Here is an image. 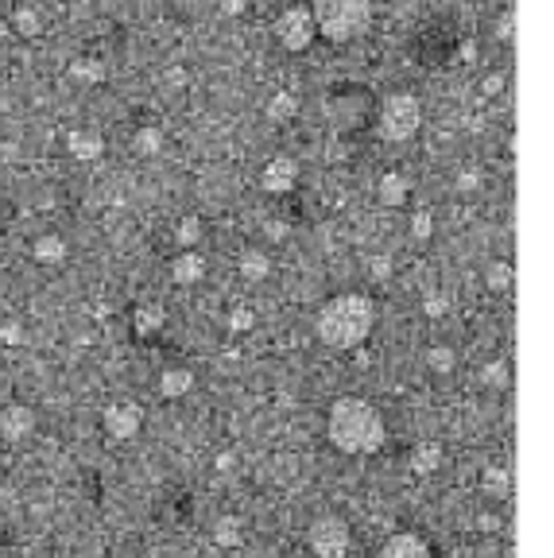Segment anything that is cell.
I'll return each mask as SVG.
<instances>
[{
  "label": "cell",
  "mask_w": 554,
  "mask_h": 558,
  "mask_svg": "<svg viewBox=\"0 0 554 558\" xmlns=\"http://www.w3.org/2000/svg\"><path fill=\"white\" fill-rule=\"evenodd\" d=\"M376 299L364 295V291H341V295L326 299L314 314V334L326 349H337V353H349V349H361L376 330Z\"/></svg>",
  "instance_id": "1"
},
{
  "label": "cell",
  "mask_w": 554,
  "mask_h": 558,
  "mask_svg": "<svg viewBox=\"0 0 554 558\" xmlns=\"http://www.w3.org/2000/svg\"><path fill=\"white\" fill-rule=\"evenodd\" d=\"M326 438L337 453H349V458H369L384 446L388 438V423L380 415V407L369 403L364 395H341L334 400L326 415Z\"/></svg>",
  "instance_id": "2"
},
{
  "label": "cell",
  "mask_w": 554,
  "mask_h": 558,
  "mask_svg": "<svg viewBox=\"0 0 554 558\" xmlns=\"http://www.w3.org/2000/svg\"><path fill=\"white\" fill-rule=\"evenodd\" d=\"M314 31L326 43H353L372 28V0H311Z\"/></svg>",
  "instance_id": "3"
},
{
  "label": "cell",
  "mask_w": 554,
  "mask_h": 558,
  "mask_svg": "<svg viewBox=\"0 0 554 558\" xmlns=\"http://www.w3.org/2000/svg\"><path fill=\"white\" fill-rule=\"evenodd\" d=\"M419 124H422V101H419V93L392 89L380 101V113H376V136H380L384 144H407V140L419 132Z\"/></svg>",
  "instance_id": "4"
},
{
  "label": "cell",
  "mask_w": 554,
  "mask_h": 558,
  "mask_svg": "<svg viewBox=\"0 0 554 558\" xmlns=\"http://www.w3.org/2000/svg\"><path fill=\"white\" fill-rule=\"evenodd\" d=\"M306 546L314 558H345L353 546V528L341 516H318L306 528Z\"/></svg>",
  "instance_id": "5"
},
{
  "label": "cell",
  "mask_w": 554,
  "mask_h": 558,
  "mask_svg": "<svg viewBox=\"0 0 554 558\" xmlns=\"http://www.w3.org/2000/svg\"><path fill=\"white\" fill-rule=\"evenodd\" d=\"M272 35H276V43L283 46V51H291V55L311 51L314 39H318L314 20H311V8H303V4L283 8L279 16H276V23H272Z\"/></svg>",
  "instance_id": "6"
},
{
  "label": "cell",
  "mask_w": 554,
  "mask_h": 558,
  "mask_svg": "<svg viewBox=\"0 0 554 558\" xmlns=\"http://www.w3.org/2000/svg\"><path fill=\"white\" fill-rule=\"evenodd\" d=\"M101 427L113 442H132L140 430H144V407L132 403V400H116V403L105 407Z\"/></svg>",
  "instance_id": "7"
},
{
  "label": "cell",
  "mask_w": 554,
  "mask_h": 558,
  "mask_svg": "<svg viewBox=\"0 0 554 558\" xmlns=\"http://www.w3.org/2000/svg\"><path fill=\"white\" fill-rule=\"evenodd\" d=\"M35 427H39V415H35V407H28V403H8L4 411H0V438H4L8 446L28 442L35 435Z\"/></svg>",
  "instance_id": "8"
},
{
  "label": "cell",
  "mask_w": 554,
  "mask_h": 558,
  "mask_svg": "<svg viewBox=\"0 0 554 558\" xmlns=\"http://www.w3.org/2000/svg\"><path fill=\"white\" fill-rule=\"evenodd\" d=\"M294 182H299V159L287 156V151H279V156H272L264 163L260 171V186L268 194H291Z\"/></svg>",
  "instance_id": "9"
},
{
  "label": "cell",
  "mask_w": 554,
  "mask_h": 558,
  "mask_svg": "<svg viewBox=\"0 0 554 558\" xmlns=\"http://www.w3.org/2000/svg\"><path fill=\"white\" fill-rule=\"evenodd\" d=\"M376 558H434V551L419 531H396V535H388L384 539Z\"/></svg>",
  "instance_id": "10"
},
{
  "label": "cell",
  "mask_w": 554,
  "mask_h": 558,
  "mask_svg": "<svg viewBox=\"0 0 554 558\" xmlns=\"http://www.w3.org/2000/svg\"><path fill=\"white\" fill-rule=\"evenodd\" d=\"M407 198H411L407 174L404 171H384L380 182H376V202H380L384 209H399V206H407Z\"/></svg>",
  "instance_id": "11"
},
{
  "label": "cell",
  "mask_w": 554,
  "mask_h": 558,
  "mask_svg": "<svg viewBox=\"0 0 554 558\" xmlns=\"http://www.w3.org/2000/svg\"><path fill=\"white\" fill-rule=\"evenodd\" d=\"M66 156L78 159V163H93L105 156V136L93 132V128H74V132L66 136Z\"/></svg>",
  "instance_id": "12"
},
{
  "label": "cell",
  "mask_w": 554,
  "mask_h": 558,
  "mask_svg": "<svg viewBox=\"0 0 554 558\" xmlns=\"http://www.w3.org/2000/svg\"><path fill=\"white\" fill-rule=\"evenodd\" d=\"M442 461H446L442 442H415V446H411V453H407V469L415 473V477L439 473V469H442Z\"/></svg>",
  "instance_id": "13"
},
{
  "label": "cell",
  "mask_w": 554,
  "mask_h": 558,
  "mask_svg": "<svg viewBox=\"0 0 554 558\" xmlns=\"http://www.w3.org/2000/svg\"><path fill=\"white\" fill-rule=\"evenodd\" d=\"M171 279L179 287H194V283H202L206 279V256L198 252V249H186V252H179L171 260Z\"/></svg>",
  "instance_id": "14"
},
{
  "label": "cell",
  "mask_w": 554,
  "mask_h": 558,
  "mask_svg": "<svg viewBox=\"0 0 554 558\" xmlns=\"http://www.w3.org/2000/svg\"><path fill=\"white\" fill-rule=\"evenodd\" d=\"M156 392L163 400H183V395H191L194 392V368H186V365L163 368L159 380H156Z\"/></svg>",
  "instance_id": "15"
},
{
  "label": "cell",
  "mask_w": 554,
  "mask_h": 558,
  "mask_svg": "<svg viewBox=\"0 0 554 558\" xmlns=\"http://www.w3.org/2000/svg\"><path fill=\"white\" fill-rule=\"evenodd\" d=\"M31 256H35V264H43V267H58L70 256V244L58 237V232H43V237L31 241Z\"/></svg>",
  "instance_id": "16"
},
{
  "label": "cell",
  "mask_w": 554,
  "mask_h": 558,
  "mask_svg": "<svg viewBox=\"0 0 554 558\" xmlns=\"http://www.w3.org/2000/svg\"><path fill=\"white\" fill-rule=\"evenodd\" d=\"M237 272H241V279H249V283H264V279L272 275V256L264 249H244L237 260Z\"/></svg>",
  "instance_id": "17"
},
{
  "label": "cell",
  "mask_w": 554,
  "mask_h": 558,
  "mask_svg": "<svg viewBox=\"0 0 554 558\" xmlns=\"http://www.w3.org/2000/svg\"><path fill=\"white\" fill-rule=\"evenodd\" d=\"M163 326H167V310H163L159 302H140V307L132 310V330H136L140 337L159 334Z\"/></svg>",
  "instance_id": "18"
},
{
  "label": "cell",
  "mask_w": 554,
  "mask_h": 558,
  "mask_svg": "<svg viewBox=\"0 0 554 558\" xmlns=\"http://www.w3.org/2000/svg\"><path fill=\"white\" fill-rule=\"evenodd\" d=\"M264 116L272 124H291L294 116H299V93H291V89L272 93V101L264 105Z\"/></svg>",
  "instance_id": "19"
},
{
  "label": "cell",
  "mask_w": 554,
  "mask_h": 558,
  "mask_svg": "<svg viewBox=\"0 0 554 558\" xmlns=\"http://www.w3.org/2000/svg\"><path fill=\"white\" fill-rule=\"evenodd\" d=\"M163 128H156V124H140L136 132H132V156H140V159H156V156H163Z\"/></svg>",
  "instance_id": "20"
},
{
  "label": "cell",
  "mask_w": 554,
  "mask_h": 558,
  "mask_svg": "<svg viewBox=\"0 0 554 558\" xmlns=\"http://www.w3.org/2000/svg\"><path fill=\"white\" fill-rule=\"evenodd\" d=\"M12 31L20 35V39H35V35L43 31V16H39V8H31V4H20L16 12H12V23H8Z\"/></svg>",
  "instance_id": "21"
},
{
  "label": "cell",
  "mask_w": 554,
  "mask_h": 558,
  "mask_svg": "<svg viewBox=\"0 0 554 558\" xmlns=\"http://www.w3.org/2000/svg\"><path fill=\"white\" fill-rule=\"evenodd\" d=\"M481 488L492 496V500H504L512 493V477L504 465H485V473H481Z\"/></svg>",
  "instance_id": "22"
},
{
  "label": "cell",
  "mask_w": 554,
  "mask_h": 558,
  "mask_svg": "<svg viewBox=\"0 0 554 558\" xmlns=\"http://www.w3.org/2000/svg\"><path fill=\"white\" fill-rule=\"evenodd\" d=\"M70 78L81 81V86H98L105 78V63L101 58H74V63H70Z\"/></svg>",
  "instance_id": "23"
},
{
  "label": "cell",
  "mask_w": 554,
  "mask_h": 558,
  "mask_svg": "<svg viewBox=\"0 0 554 558\" xmlns=\"http://www.w3.org/2000/svg\"><path fill=\"white\" fill-rule=\"evenodd\" d=\"M214 543L217 546H241L244 543V528H241V520H233V516H226V520H217L214 523Z\"/></svg>",
  "instance_id": "24"
},
{
  "label": "cell",
  "mask_w": 554,
  "mask_h": 558,
  "mask_svg": "<svg viewBox=\"0 0 554 558\" xmlns=\"http://www.w3.org/2000/svg\"><path fill=\"white\" fill-rule=\"evenodd\" d=\"M427 368L439 372V376H450V372L457 368V353L450 345H430L427 349Z\"/></svg>",
  "instance_id": "25"
},
{
  "label": "cell",
  "mask_w": 554,
  "mask_h": 558,
  "mask_svg": "<svg viewBox=\"0 0 554 558\" xmlns=\"http://www.w3.org/2000/svg\"><path fill=\"white\" fill-rule=\"evenodd\" d=\"M175 241H179V249H198V241H202V217L186 214L179 217V229H175Z\"/></svg>",
  "instance_id": "26"
},
{
  "label": "cell",
  "mask_w": 554,
  "mask_h": 558,
  "mask_svg": "<svg viewBox=\"0 0 554 558\" xmlns=\"http://www.w3.org/2000/svg\"><path fill=\"white\" fill-rule=\"evenodd\" d=\"M512 279H516V267H512L508 260H492V264H489V272H485L489 291H508Z\"/></svg>",
  "instance_id": "27"
},
{
  "label": "cell",
  "mask_w": 554,
  "mask_h": 558,
  "mask_svg": "<svg viewBox=\"0 0 554 558\" xmlns=\"http://www.w3.org/2000/svg\"><path fill=\"white\" fill-rule=\"evenodd\" d=\"M226 326H229L233 334H249L252 326H256V310H252V307H233L229 318H226Z\"/></svg>",
  "instance_id": "28"
},
{
  "label": "cell",
  "mask_w": 554,
  "mask_h": 558,
  "mask_svg": "<svg viewBox=\"0 0 554 558\" xmlns=\"http://www.w3.org/2000/svg\"><path fill=\"white\" fill-rule=\"evenodd\" d=\"M411 237H415V241H430L434 237V214H430V209H415V214H411Z\"/></svg>",
  "instance_id": "29"
},
{
  "label": "cell",
  "mask_w": 554,
  "mask_h": 558,
  "mask_svg": "<svg viewBox=\"0 0 554 558\" xmlns=\"http://www.w3.org/2000/svg\"><path fill=\"white\" fill-rule=\"evenodd\" d=\"M481 380H485L489 388H504V384H508V365H504V360H489V365L481 368Z\"/></svg>",
  "instance_id": "30"
},
{
  "label": "cell",
  "mask_w": 554,
  "mask_h": 558,
  "mask_svg": "<svg viewBox=\"0 0 554 558\" xmlns=\"http://www.w3.org/2000/svg\"><path fill=\"white\" fill-rule=\"evenodd\" d=\"M369 272H372V279H392V256H372V264H369Z\"/></svg>",
  "instance_id": "31"
},
{
  "label": "cell",
  "mask_w": 554,
  "mask_h": 558,
  "mask_svg": "<svg viewBox=\"0 0 554 558\" xmlns=\"http://www.w3.org/2000/svg\"><path fill=\"white\" fill-rule=\"evenodd\" d=\"M422 310H427V318H442V314L450 310V299H442V295H430L427 302H422Z\"/></svg>",
  "instance_id": "32"
},
{
  "label": "cell",
  "mask_w": 554,
  "mask_h": 558,
  "mask_svg": "<svg viewBox=\"0 0 554 558\" xmlns=\"http://www.w3.org/2000/svg\"><path fill=\"white\" fill-rule=\"evenodd\" d=\"M0 342H4V345H20L23 342V326L20 322H4V326H0Z\"/></svg>",
  "instance_id": "33"
},
{
  "label": "cell",
  "mask_w": 554,
  "mask_h": 558,
  "mask_svg": "<svg viewBox=\"0 0 554 558\" xmlns=\"http://www.w3.org/2000/svg\"><path fill=\"white\" fill-rule=\"evenodd\" d=\"M512 28H516V16H512V12H504V16L497 20V39L500 43H512V35H516Z\"/></svg>",
  "instance_id": "34"
},
{
  "label": "cell",
  "mask_w": 554,
  "mask_h": 558,
  "mask_svg": "<svg viewBox=\"0 0 554 558\" xmlns=\"http://www.w3.org/2000/svg\"><path fill=\"white\" fill-rule=\"evenodd\" d=\"M481 93H485V97H500V93H504V74H489L485 81H481Z\"/></svg>",
  "instance_id": "35"
},
{
  "label": "cell",
  "mask_w": 554,
  "mask_h": 558,
  "mask_svg": "<svg viewBox=\"0 0 554 558\" xmlns=\"http://www.w3.org/2000/svg\"><path fill=\"white\" fill-rule=\"evenodd\" d=\"M217 8H221V16H241V12L249 8V0H217Z\"/></svg>",
  "instance_id": "36"
},
{
  "label": "cell",
  "mask_w": 554,
  "mask_h": 558,
  "mask_svg": "<svg viewBox=\"0 0 554 558\" xmlns=\"http://www.w3.org/2000/svg\"><path fill=\"white\" fill-rule=\"evenodd\" d=\"M477 182H481V174L477 171H465L462 179H457V190H477Z\"/></svg>",
  "instance_id": "37"
},
{
  "label": "cell",
  "mask_w": 554,
  "mask_h": 558,
  "mask_svg": "<svg viewBox=\"0 0 554 558\" xmlns=\"http://www.w3.org/2000/svg\"><path fill=\"white\" fill-rule=\"evenodd\" d=\"M268 237H287V225H279V221H268Z\"/></svg>",
  "instance_id": "38"
},
{
  "label": "cell",
  "mask_w": 554,
  "mask_h": 558,
  "mask_svg": "<svg viewBox=\"0 0 554 558\" xmlns=\"http://www.w3.org/2000/svg\"><path fill=\"white\" fill-rule=\"evenodd\" d=\"M217 469H221V473L233 469V453H217Z\"/></svg>",
  "instance_id": "39"
},
{
  "label": "cell",
  "mask_w": 554,
  "mask_h": 558,
  "mask_svg": "<svg viewBox=\"0 0 554 558\" xmlns=\"http://www.w3.org/2000/svg\"><path fill=\"white\" fill-rule=\"evenodd\" d=\"M8 31H12V28H8V20H0V39H8Z\"/></svg>",
  "instance_id": "40"
},
{
  "label": "cell",
  "mask_w": 554,
  "mask_h": 558,
  "mask_svg": "<svg viewBox=\"0 0 554 558\" xmlns=\"http://www.w3.org/2000/svg\"><path fill=\"white\" fill-rule=\"evenodd\" d=\"M8 113V97H4V93H0V116H4Z\"/></svg>",
  "instance_id": "41"
}]
</instances>
